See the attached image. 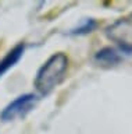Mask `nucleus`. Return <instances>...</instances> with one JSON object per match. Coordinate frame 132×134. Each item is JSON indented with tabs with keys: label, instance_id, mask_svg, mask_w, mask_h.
Segmentation results:
<instances>
[{
	"label": "nucleus",
	"instance_id": "nucleus-6",
	"mask_svg": "<svg viewBox=\"0 0 132 134\" xmlns=\"http://www.w3.org/2000/svg\"><path fill=\"white\" fill-rule=\"evenodd\" d=\"M97 27V23L95 20H88L86 23L82 25V27L74 29L72 34H78V35H84V34H88V32H92L95 28Z\"/></svg>",
	"mask_w": 132,
	"mask_h": 134
},
{
	"label": "nucleus",
	"instance_id": "nucleus-2",
	"mask_svg": "<svg viewBox=\"0 0 132 134\" xmlns=\"http://www.w3.org/2000/svg\"><path fill=\"white\" fill-rule=\"evenodd\" d=\"M106 36L122 52L132 53V13L110 24L106 28Z\"/></svg>",
	"mask_w": 132,
	"mask_h": 134
},
{
	"label": "nucleus",
	"instance_id": "nucleus-3",
	"mask_svg": "<svg viewBox=\"0 0 132 134\" xmlns=\"http://www.w3.org/2000/svg\"><path fill=\"white\" fill-rule=\"evenodd\" d=\"M36 102V95L34 94H25L18 98H15L13 102H10L0 113V120L3 121H11L17 117L24 116L27 112H29Z\"/></svg>",
	"mask_w": 132,
	"mask_h": 134
},
{
	"label": "nucleus",
	"instance_id": "nucleus-5",
	"mask_svg": "<svg viewBox=\"0 0 132 134\" xmlns=\"http://www.w3.org/2000/svg\"><path fill=\"white\" fill-rule=\"evenodd\" d=\"M95 60L104 66H115L122 60V57L120 56V53L115 49L110 48V46H106V48L100 49L95 54Z\"/></svg>",
	"mask_w": 132,
	"mask_h": 134
},
{
	"label": "nucleus",
	"instance_id": "nucleus-4",
	"mask_svg": "<svg viewBox=\"0 0 132 134\" xmlns=\"http://www.w3.org/2000/svg\"><path fill=\"white\" fill-rule=\"evenodd\" d=\"M24 49H25L24 43H18L17 46H14L2 60H0V77H2L6 71H9L11 67L21 59L22 53H24Z\"/></svg>",
	"mask_w": 132,
	"mask_h": 134
},
{
	"label": "nucleus",
	"instance_id": "nucleus-1",
	"mask_svg": "<svg viewBox=\"0 0 132 134\" xmlns=\"http://www.w3.org/2000/svg\"><path fill=\"white\" fill-rule=\"evenodd\" d=\"M70 60L67 54L63 52L54 53L50 56L43 66L40 67L36 73L35 77V88L38 90L39 94L47 95L50 91H53L59 84L64 80L65 73L68 70Z\"/></svg>",
	"mask_w": 132,
	"mask_h": 134
}]
</instances>
